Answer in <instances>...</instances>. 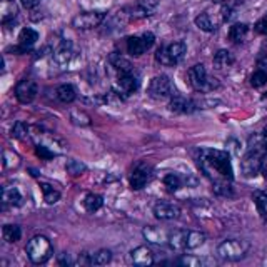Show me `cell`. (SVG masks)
<instances>
[{
  "label": "cell",
  "instance_id": "cell-1",
  "mask_svg": "<svg viewBox=\"0 0 267 267\" xmlns=\"http://www.w3.org/2000/svg\"><path fill=\"white\" fill-rule=\"evenodd\" d=\"M199 165L204 175L214 184L231 182L234 179V170L231 164V155L226 150L217 149H200Z\"/></svg>",
  "mask_w": 267,
  "mask_h": 267
},
{
  "label": "cell",
  "instance_id": "cell-2",
  "mask_svg": "<svg viewBox=\"0 0 267 267\" xmlns=\"http://www.w3.org/2000/svg\"><path fill=\"white\" fill-rule=\"evenodd\" d=\"M27 257L33 264H45L54 254L50 241L45 236H33L25 246Z\"/></svg>",
  "mask_w": 267,
  "mask_h": 267
},
{
  "label": "cell",
  "instance_id": "cell-3",
  "mask_svg": "<svg viewBox=\"0 0 267 267\" xmlns=\"http://www.w3.org/2000/svg\"><path fill=\"white\" fill-rule=\"evenodd\" d=\"M249 242L242 241V239H227L222 241L221 244L217 246V256L221 257L222 261L229 262H236L244 259L246 254L249 252Z\"/></svg>",
  "mask_w": 267,
  "mask_h": 267
},
{
  "label": "cell",
  "instance_id": "cell-4",
  "mask_svg": "<svg viewBox=\"0 0 267 267\" xmlns=\"http://www.w3.org/2000/svg\"><path fill=\"white\" fill-rule=\"evenodd\" d=\"M187 75H189V84L192 85V89L197 90V92H211V90L219 87V80L209 77L206 67L202 64L190 67Z\"/></svg>",
  "mask_w": 267,
  "mask_h": 267
},
{
  "label": "cell",
  "instance_id": "cell-5",
  "mask_svg": "<svg viewBox=\"0 0 267 267\" xmlns=\"http://www.w3.org/2000/svg\"><path fill=\"white\" fill-rule=\"evenodd\" d=\"M185 52H187V45L184 42H174L167 47H160L155 54V59L162 65H175L184 59Z\"/></svg>",
  "mask_w": 267,
  "mask_h": 267
},
{
  "label": "cell",
  "instance_id": "cell-6",
  "mask_svg": "<svg viewBox=\"0 0 267 267\" xmlns=\"http://www.w3.org/2000/svg\"><path fill=\"white\" fill-rule=\"evenodd\" d=\"M266 157H264V150L262 149H251L247 152V155L244 157V160L241 162V169L242 174L246 177H252V175H257L259 172H262V164H264Z\"/></svg>",
  "mask_w": 267,
  "mask_h": 267
},
{
  "label": "cell",
  "instance_id": "cell-7",
  "mask_svg": "<svg viewBox=\"0 0 267 267\" xmlns=\"http://www.w3.org/2000/svg\"><path fill=\"white\" fill-rule=\"evenodd\" d=\"M147 92H149L150 97L155 99V100L170 99L174 94L172 82H170V79L167 77V75H155V77L150 80Z\"/></svg>",
  "mask_w": 267,
  "mask_h": 267
},
{
  "label": "cell",
  "instance_id": "cell-8",
  "mask_svg": "<svg viewBox=\"0 0 267 267\" xmlns=\"http://www.w3.org/2000/svg\"><path fill=\"white\" fill-rule=\"evenodd\" d=\"M104 18H106V12H100V10L82 12V13H77V15L72 18V27L80 28V30H89V28L99 27L100 23L104 22Z\"/></svg>",
  "mask_w": 267,
  "mask_h": 267
},
{
  "label": "cell",
  "instance_id": "cell-9",
  "mask_svg": "<svg viewBox=\"0 0 267 267\" xmlns=\"http://www.w3.org/2000/svg\"><path fill=\"white\" fill-rule=\"evenodd\" d=\"M155 42V37L154 33L150 32H145L144 35L140 37H129L127 39V50L131 55H135L139 57L144 54L145 50H149Z\"/></svg>",
  "mask_w": 267,
  "mask_h": 267
},
{
  "label": "cell",
  "instance_id": "cell-10",
  "mask_svg": "<svg viewBox=\"0 0 267 267\" xmlns=\"http://www.w3.org/2000/svg\"><path fill=\"white\" fill-rule=\"evenodd\" d=\"M37 94H39V87L37 82L32 79H23L17 84L15 87V97L20 104H30L35 100Z\"/></svg>",
  "mask_w": 267,
  "mask_h": 267
},
{
  "label": "cell",
  "instance_id": "cell-11",
  "mask_svg": "<svg viewBox=\"0 0 267 267\" xmlns=\"http://www.w3.org/2000/svg\"><path fill=\"white\" fill-rule=\"evenodd\" d=\"M150 179H152V167L149 164H145V162H140L134 169V172L131 175V187L134 190H140L145 187Z\"/></svg>",
  "mask_w": 267,
  "mask_h": 267
},
{
  "label": "cell",
  "instance_id": "cell-12",
  "mask_svg": "<svg viewBox=\"0 0 267 267\" xmlns=\"http://www.w3.org/2000/svg\"><path fill=\"white\" fill-rule=\"evenodd\" d=\"M154 216L159 219V221H174L180 216V209L179 206H175L172 202H157L154 206Z\"/></svg>",
  "mask_w": 267,
  "mask_h": 267
},
{
  "label": "cell",
  "instance_id": "cell-13",
  "mask_svg": "<svg viewBox=\"0 0 267 267\" xmlns=\"http://www.w3.org/2000/svg\"><path fill=\"white\" fill-rule=\"evenodd\" d=\"M131 262L135 266H150L154 264V252H152L149 247L139 246L135 249L131 251Z\"/></svg>",
  "mask_w": 267,
  "mask_h": 267
},
{
  "label": "cell",
  "instance_id": "cell-14",
  "mask_svg": "<svg viewBox=\"0 0 267 267\" xmlns=\"http://www.w3.org/2000/svg\"><path fill=\"white\" fill-rule=\"evenodd\" d=\"M139 79L135 77L132 72H124L119 75V80H117V87L121 90L122 94L126 95H131L134 92H137V89H139Z\"/></svg>",
  "mask_w": 267,
  "mask_h": 267
},
{
  "label": "cell",
  "instance_id": "cell-15",
  "mask_svg": "<svg viewBox=\"0 0 267 267\" xmlns=\"http://www.w3.org/2000/svg\"><path fill=\"white\" fill-rule=\"evenodd\" d=\"M169 111L174 114H190L195 111V104L192 100L180 97V95H174V97H170Z\"/></svg>",
  "mask_w": 267,
  "mask_h": 267
},
{
  "label": "cell",
  "instance_id": "cell-16",
  "mask_svg": "<svg viewBox=\"0 0 267 267\" xmlns=\"http://www.w3.org/2000/svg\"><path fill=\"white\" fill-rule=\"evenodd\" d=\"M187 234L189 231H184V229L169 232V242H167V244L170 246V249H174L177 252L187 251Z\"/></svg>",
  "mask_w": 267,
  "mask_h": 267
},
{
  "label": "cell",
  "instance_id": "cell-17",
  "mask_svg": "<svg viewBox=\"0 0 267 267\" xmlns=\"http://www.w3.org/2000/svg\"><path fill=\"white\" fill-rule=\"evenodd\" d=\"M72 57H74V49H72V44H70V42H62L54 52V60L59 65L69 64Z\"/></svg>",
  "mask_w": 267,
  "mask_h": 267
},
{
  "label": "cell",
  "instance_id": "cell-18",
  "mask_svg": "<svg viewBox=\"0 0 267 267\" xmlns=\"http://www.w3.org/2000/svg\"><path fill=\"white\" fill-rule=\"evenodd\" d=\"M144 237L152 244H165V242H169V232L162 231L159 227H145Z\"/></svg>",
  "mask_w": 267,
  "mask_h": 267
},
{
  "label": "cell",
  "instance_id": "cell-19",
  "mask_svg": "<svg viewBox=\"0 0 267 267\" xmlns=\"http://www.w3.org/2000/svg\"><path fill=\"white\" fill-rule=\"evenodd\" d=\"M37 40H39V33L33 30V28H22L20 35H18V45H20V50L27 52Z\"/></svg>",
  "mask_w": 267,
  "mask_h": 267
},
{
  "label": "cell",
  "instance_id": "cell-20",
  "mask_svg": "<svg viewBox=\"0 0 267 267\" xmlns=\"http://www.w3.org/2000/svg\"><path fill=\"white\" fill-rule=\"evenodd\" d=\"M2 202L3 206H20L22 204V194L17 187H3L2 190Z\"/></svg>",
  "mask_w": 267,
  "mask_h": 267
},
{
  "label": "cell",
  "instance_id": "cell-21",
  "mask_svg": "<svg viewBox=\"0 0 267 267\" xmlns=\"http://www.w3.org/2000/svg\"><path fill=\"white\" fill-rule=\"evenodd\" d=\"M55 94H57V99H59L60 102H64V104H70V102H74V100L77 99V92H75L74 85H70V84L59 85L57 90H55Z\"/></svg>",
  "mask_w": 267,
  "mask_h": 267
},
{
  "label": "cell",
  "instance_id": "cell-22",
  "mask_svg": "<svg viewBox=\"0 0 267 267\" xmlns=\"http://www.w3.org/2000/svg\"><path fill=\"white\" fill-rule=\"evenodd\" d=\"M2 236H3V241L8 242V244H13V242L20 241L22 237V231L17 224H5L2 229Z\"/></svg>",
  "mask_w": 267,
  "mask_h": 267
},
{
  "label": "cell",
  "instance_id": "cell-23",
  "mask_svg": "<svg viewBox=\"0 0 267 267\" xmlns=\"http://www.w3.org/2000/svg\"><path fill=\"white\" fill-rule=\"evenodd\" d=\"M109 62H111L112 67H116V69H117L121 74H124V72H132V64H131V62H129L127 59H124L121 54H117V52L111 54V57H109Z\"/></svg>",
  "mask_w": 267,
  "mask_h": 267
},
{
  "label": "cell",
  "instance_id": "cell-24",
  "mask_svg": "<svg viewBox=\"0 0 267 267\" xmlns=\"http://www.w3.org/2000/svg\"><path fill=\"white\" fill-rule=\"evenodd\" d=\"M104 206V199L99 194H87L84 197V207L87 212H97Z\"/></svg>",
  "mask_w": 267,
  "mask_h": 267
},
{
  "label": "cell",
  "instance_id": "cell-25",
  "mask_svg": "<svg viewBox=\"0 0 267 267\" xmlns=\"http://www.w3.org/2000/svg\"><path fill=\"white\" fill-rule=\"evenodd\" d=\"M247 32H249V27H247L246 23H234V25L229 28V39L232 42H236V44H239V42L244 40Z\"/></svg>",
  "mask_w": 267,
  "mask_h": 267
},
{
  "label": "cell",
  "instance_id": "cell-26",
  "mask_svg": "<svg viewBox=\"0 0 267 267\" xmlns=\"http://www.w3.org/2000/svg\"><path fill=\"white\" fill-rule=\"evenodd\" d=\"M234 64V55L229 50H219L214 55V67L216 69H226V67Z\"/></svg>",
  "mask_w": 267,
  "mask_h": 267
},
{
  "label": "cell",
  "instance_id": "cell-27",
  "mask_svg": "<svg viewBox=\"0 0 267 267\" xmlns=\"http://www.w3.org/2000/svg\"><path fill=\"white\" fill-rule=\"evenodd\" d=\"M0 13H2V22L7 23L10 18L17 15V7L13 3V0H2L0 3Z\"/></svg>",
  "mask_w": 267,
  "mask_h": 267
},
{
  "label": "cell",
  "instance_id": "cell-28",
  "mask_svg": "<svg viewBox=\"0 0 267 267\" xmlns=\"http://www.w3.org/2000/svg\"><path fill=\"white\" fill-rule=\"evenodd\" d=\"M12 135L18 140H27L32 137V127L25 122H15V126L12 127Z\"/></svg>",
  "mask_w": 267,
  "mask_h": 267
},
{
  "label": "cell",
  "instance_id": "cell-29",
  "mask_svg": "<svg viewBox=\"0 0 267 267\" xmlns=\"http://www.w3.org/2000/svg\"><path fill=\"white\" fill-rule=\"evenodd\" d=\"M70 122H72L74 126H79V127H89L90 124H92L89 114H85L84 111H79V109L70 111Z\"/></svg>",
  "mask_w": 267,
  "mask_h": 267
},
{
  "label": "cell",
  "instance_id": "cell-30",
  "mask_svg": "<svg viewBox=\"0 0 267 267\" xmlns=\"http://www.w3.org/2000/svg\"><path fill=\"white\" fill-rule=\"evenodd\" d=\"M40 189H42V194H44V200L47 204H55V202H59V199H60V192L57 189L52 187L50 184H45V182H42L40 184Z\"/></svg>",
  "mask_w": 267,
  "mask_h": 267
},
{
  "label": "cell",
  "instance_id": "cell-31",
  "mask_svg": "<svg viewBox=\"0 0 267 267\" xmlns=\"http://www.w3.org/2000/svg\"><path fill=\"white\" fill-rule=\"evenodd\" d=\"M254 204L257 211L264 219H267V192L266 190H256L254 192Z\"/></svg>",
  "mask_w": 267,
  "mask_h": 267
},
{
  "label": "cell",
  "instance_id": "cell-32",
  "mask_svg": "<svg viewBox=\"0 0 267 267\" xmlns=\"http://www.w3.org/2000/svg\"><path fill=\"white\" fill-rule=\"evenodd\" d=\"M206 242V234L199 231H189L187 234V249H197Z\"/></svg>",
  "mask_w": 267,
  "mask_h": 267
},
{
  "label": "cell",
  "instance_id": "cell-33",
  "mask_svg": "<svg viewBox=\"0 0 267 267\" xmlns=\"http://www.w3.org/2000/svg\"><path fill=\"white\" fill-rule=\"evenodd\" d=\"M65 170L69 172L70 175H74V177H77V175H82L85 170H87V167H85L84 162L80 160H75V159H70L67 160L65 164Z\"/></svg>",
  "mask_w": 267,
  "mask_h": 267
},
{
  "label": "cell",
  "instance_id": "cell-34",
  "mask_svg": "<svg viewBox=\"0 0 267 267\" xmlns=\"http://www.w3.org/2000/svg\"><path fill=\"white\" fill-rule=\"evenodd\" d=\"M164 185L167 187V190L175 192V190H179L180 187H182L184 182H182V179H180L177 174H167L164 177Z\"/></svg>",
  "mask_w": 267,
  "mask_h": 267
},
{
  "label": "cell",
  "instance_id": "cell-35",
  "mask_svg": "<svg viewBox=\"0 0 267 267\" xmlns=\"http://www.w3.org/2000/svg\"><path fill=\"white\" fill-rule=\"evenodd\" d=\"M112 261V252L109 249H100L92 254V264L95 266H106Z\"/></svg>",
  "mask_w": 267,
  "mask_h": 267
},
{
  "label": "cell",
  "instance_id": "cell-36",
  "mask_svg": "<svg viewBox=\"0 0 267 267\" xmlns=\"http://www.w3.org/2000/svg\"><path fill=\"white\" fill-rule=\"evenodd\" d=\"M20 164V157H18L13 150H3V167L5 169H15Z\"/></svg>",
  "mask_w": 267,
  "mask_h": 267
},
{
  "label": "cell",
  "instance_id": "cell-37",
  "mask_svg": "<svg viewBox=\"0 0 267 267\" xmlns=\"http://www.w3.org/2000/svg\"><path fill=\"white\" fill-rule=\"evenodd\" d=\"M195 25H197L200 30H204V32H212L214 28V23L211 20V17L207 15V13H200V15L195 17Z\"/></svg>",
  "mask_w": 267,
  "mask_h": 267
},
{
  "label": "cell",
  "instance_id": "cell-38",
  "mask_svg": "<svg viewBox=\"0 0 267 267\" xmlns=\"http://www.w3.org/2000/svg\"><path fill=\"white\" fill-rule=\"evenodd\" d=\"M266 84H267V72L264 69L256 70V72L251 75V85H252V87L259 89V87H262V85H266Z\"/></svg>",
  "mask_w": 267,
  "mask_h": 267
},
{
  "label": "cell",
  "instance_id": "cell-39",
  "mask_svg": "<svg viewBox=\"0 0 267 267\" xmlns=\"http://www.w3.org/2000/svg\"><path fill=\"white\" fill-rule=\"evenodd\" d=\"M175 264H180V266H185V267H197V266H202V261H200L199 257L184 254L175 261Z\"/></svg>",
  "mask_w": 267,
  "mask_h": 267
},
{
  "label": "cell",
  "instance_id": "cell-40",
  "mask_svg": "<svg viewBox=\"0 0 267 267\" xmlns=\"http://www.w3.org/2000/svg\"><path fill=\"white\" fill-rule=\"evenodd\" d=\"M35 152H37V155H39V157H42V159H47V160L52 159V157L57 154V152H54L49 145H45V144H37Z\"/></svg>",
  "mask_w": 267,
  "mask_h": 267
},
{
  "label": "cell",
  "instance_id": "cell-41",
  "mask_svg": "<svg viewBox=\"0 0 267 267\" xmlns=\"http://www.w3.org/2000/svg\"><path fill=\"white\" fill-rule=\"evenodd\" d=\"M256 32L261 33V35H267V15H264L261 20H257L256 23Z\"/></svg>",
  "mask_w": 267,
  "mask_h": 267
},
{
  "label": "cell",
  "instance_id": "cell-42",
  "mask_svg": "<svg viewBox=\"0 0 267 267\" xmlns=\"http://www.w3.org/2000/svg\"><path fill=\"white\" fill-rule=\"evenodd\" d=\"M20 3H22V7H25V8H35L37 5L40 3V0H20Z\"/></svg>",
  "mask_w": 267,
  "mask_h": 267
},
{
  "label": "cell",
  "instance_id": "cell-43",
  "mask_svg": "<svg viewBox=\"0 0 267 267\" xmlns=\"http://www.w3.org/2000/svg\"><path fill=\"white\" fill-rule=\"evenodd\" d=\"M59 264H74V261L70 259L69 254H64V256H62L60 259H59Z\"/></svg>",
  "mask_w": 267,
  "mask_h": 267
},
{
  "label": "cell",
  "instance_id": "cell-44",
  "mask_svg": "<svg viewBox=\"0 0 267 267\" xmlns=\"http://www.w3.org/2000/svg\"><path fill=\"white\" fill-rule=\"evenodd\" d=\"M224 15H222V18L224 20H229V18H231V8H224Z\"/></svg>",
  "mask_w": 267,
  "mask_h": 267
},
{
  "label": "cell",
  "instance_id": "cell-45",
  "mask_svg": "<svg viewBox=\"0 0 267 267\" xmlns=\"http://www.w3.org/2000/svg\"><path fill=\"white\" fill-rule=\"evenodd\" d=\"M262 174H264L267 179V159L264 160V164H262Z\"/></svg>",
  "mask_w": 267,
  "mask_h": 267
},
{
  "label": "cell",
  "instance_id": "cell-46",
  "mask_svg": "<svg viewBox=\"0 0 267 267\" xmlns=\"http://www.w3.org/2000/svg\"><path fill=\"white\" fill-rule=\"evenodd\" d=\"M262 140H264V144H266V147H267V129L264 132H262Z\"/></svg>",
  "mask_w": 267,
  "mask_h": 267
},
{
  "label": "cell",
  "instance_id": "cell-47",
  "mask_svg": "<svg viewBox=\"0 0 267 267\" xmlns=\"http://www.w3.org/2000/svg\"><path fill=\"white\" fill-rule=\"evenodd\" d=\"M259 64L267 65V55H266V57H262V59H259Z\"/></svg>",
  "mask_w": 267,
  "mask_h": 267
},
{
  "label": "cell",
  "instance_id": "cell-48",
  "mask_svg": "<svg viewBox=\"0 0 267 267\" xmlns=\"http://www.w3.org/2000/svg\"><path fill=\"white\" fill-rule=\"evenodd\" d=\"M212 2H226V0H212Z\"/></svg>",
  "mask_w": 267,
  "mask_h": 267
},
{
  "label": "cell",
  "instance_id": "cell-49",
  "mask_svg": "<svg viewBox=\"0 0 267 267\" xmlns=\"http://www.w3.org/2000/svg\"><path fill=\"white\" fill-rule=\"evenodd\" d=\"M266 97H267V95H266Z\"/></svg>",
  "mask_w": 267,
  "mask_h": 267
}]
</instances>
